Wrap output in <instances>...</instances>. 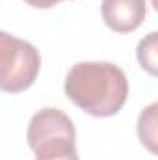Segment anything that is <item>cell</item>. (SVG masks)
I'll list each match as a JSON object with an SVG mask.
<instances>
[{
	"mask_svg": "<svg viewBox=\"0 0 158 160\" xmlns=\"http://www.w3.org/2000/svg\"><path fill=\"white\" fill-rule=\"evenodd\" d=\"M156 39H158V34L156 32H151L145 39L140 41L138 45V50H136V56H138V62L140 65L151 73V75H156V63H158V58H156Z\"/></svg>",
	"mask_w": 158,
	"mask_h": 160,
	"instance_id": "8992f818",
	"label": "cell"
},
{
	"mask_svg": "<svg viewBox=\"0 0 158 160\" xmlns=\"http://www.w3.org/2000/svg\"><path fill=\"white\" fill-rule=\"evenodd\" d=\"M26 140L36 160H78L75 125L60 108L47 106L34 114Z\"/></svg>",
	"mask_w": 158,
	"mask_h": 160,
	"instance_id": "7a4b0ae2",
	"label": "cell"
},
{
	"mask_svg": "<svg viewBox=\"0 0 158 160\" xmlns=\"http://www.w3.org/2000/svg\"><path fill=\"white\" fill-rule=\"evenodd\" d=\"M39 50L24 39L0 30V89L21 93L28 89L39 75Z\"/></svg>",
	"mask_w": 158,
	"mask_h": 160,
	"instance_id": "3957f363",
	"label": "cell"
},
{
	"mask_svg": "<svg viewBox=\"0 0 158 160\" xmlns=\"http://www.w3.org/2000/svg\"><path fill=\"white\" fill-rule=\"evenodd\" d=\"M138 136H140V142L151 153H156V147H155V142H156V102H153L151 106H147L140 114Z\"/></svg>",
	"mask_w": 158,
	"mask_h": 160,
	"instance_id": "5b68a950",
	"label": "cell"
},
{
	"mask_svg": "<svg viewBox=\"0 0 158 160\" xmlns=\"http://www.w3.org/2000/svg\"><path fill=\"white\" fill-rule=\"evenodd\" d=\"M65 95L86 114L116 116L128 99V80L110 62H78L65 77Z\"/></svg>",
	"mask_w": 158,
	"mask_h": 160,
	"instance_id": "6da1fadb",
	"label": "cell"
},
{
	"mask_svg": "<svg viewBox=\"0 0 158 160\" xmlns=\"http://www.w3.org/2000/svg\"><path fill=\"white\" fill-rule=\"evenodd\" d=\"M102 19L117 34H128L141 26L147 15L145 0H102Z\"/></svg>",
	"mask_w": 158,
	"mask_h": 160,
	"instance_id": "277c9868",
	"label": "cell"
},
{
	"mask_svg": "<svg viewBox=\"0 0 158 160\" xmlns=\"http://www.w3.org/2000/svg\"><path fill=\"white\" fill-rule=\"evenodd\" d=\"M24 2L37 9H48V8H54L56 4H60L62 0H24Z\"/></svg>",
	"mask_w": 158,
	"mask_h": 160,
	"instance_id": "52a82bcc",
	"label": "cell"
}]
</instances>
